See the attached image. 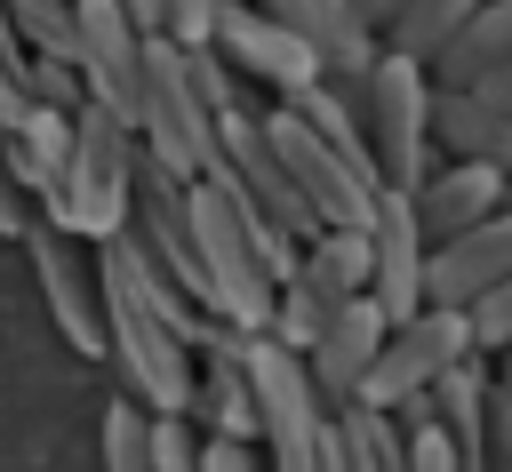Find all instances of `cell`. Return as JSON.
Listing matches in <instances>:
<instances>
[{
  "mask_svg": "<svg viewBox=\"0 0 512 472\" xmlns=\"http://www.w3.org/2000/svg\"><path fill=\"white\" fill-rule=\"evenodd\" d=\"M496 280H512V208H496L488 224L424 248V304H440V312H464Z\"/></svg>",
  "mask_w": 512,
  "mask_h": 472,
  "instance_id": "obj_12",
  "label": "cell"
},
{
  "mask_svg": "<svg viewBox=\"0 0 512 472\" xmlns=\"http://www.w3.org/2000/svg\"><path fill=\"white\" fill-rule=\"evenodd\" d=\"M472 8H480V0H408V8L384 24V40H376V48H384V56H408V64L424 72V64L464 32V16H472Z\"/></svg>",
  "mask_w": 512,
  "mask_h": 472,
  "instance_id": "obj_19",
  "label": "cell"
},
{
  "mask_svg": "<svg viewBox=\"0 0 512 472\" xmlns=\"http://www.w3.org/2000/svg\"><path fill=\"white\" fill-rule=\"evenodd\" d=\"M464 328H472V352H504L512 344V280H496L488 296L464 304Z\"/></svg>",
  "mask_w": 512,
  "mask_h": 472,
  "instance_id": "obj_24",
  "label": "cell"
},
{
  "mask_svg": "<svg viewBox=\"0 0 512 472\" xmlns=\"http://www.w3.org/2000/svg\"><path fill=\"white\" fill-rule=\"evenodd\" d=\"M496 392H512V344L496 352Z\"/></svg>",
  "mask_w": 512,
  "mask_h": 472,
  "instance_id": "obj_32",
  "label": "cell"
},
{
  "mask_svg": "<svg viewBox=\"0 0 512 472\" xmlns=\"http://www.w3.org/2000/svg\"><path fill=\"white\" fill-rule=\"evenodd\" d=\"M256 16H272L280 32H296L320 64V80H360L376 64V32L344 8V0H248Z\"/></svg>",
  "mask_w": 512,
  "mask_h": 472,
  "instance_id": "obj_14",
  "label": "cell"
},
{
  "mask_svg": "<svg viewBox=\"0 0 512 472\" xmlns=\"http://www.w3.org/2000/svg\"><path fill=\"white\" fill-rule=\"evenodd\" d=\"M208 16H216V0H160V40L168 48H208Z\"/></svg>",
  "mask_w": 512,
  "mask_h": 472,
  "instance_id": "obj_26",
  "label": "cell"
},
{
  "mask_svg": "<svg viewBox=\"0 0 512 472\" xmlns=\"http://www.w3.org/2000/svg\"><path fill=\"white\" fill-rule=\"evenodd\" d=\"M144 40L128 24L120 0H72V72H80V96L96 112H112L120 128L136 120V80H144ZM136 136V128H128Z\"/></svg>",
  "mask_w": 512,
  "mask_h": 472,
  "instance_id": "obj_7",
  "label": "cell"
},
{
  "mask_svg": "<svg viewBox=\"0 0 512 472\" xmlns=\"http://www.w3.org/2000/svg\"><path fill=\"white\" fill-rule=\"evenodd\" d=\"M472 352V328H464V312H440V304H424V312H408V320H392L384 328V344H376V360H368V376H360V392H352V408H376V416H392L400 400H416V392H432L456 360Z\"/></svg>",
  "mask_w": 512,
  "mask_h": 472,
  "instance_id": "obj_6",
  "label": "cell"
},
{
  "mask_svg": "<svg viewBox=\"0 0 512 472\" xmlns=\"http://www.w3.org/2000/svg\"><path fill=\"white\" fill-rule=\"evenodd\" d=\"M504 192H512V184H504L496 168H472V160L424 168V184L408 192V208H416V232H424V248H432V240H456V232H472V224H488L496 208H512Z\"/></svg>",
  "mask_w": 512,
  "mask_h": 472,
  "instance_id": "obj_15",
  "label": "cell"
},
{
  "mask_svg": "<svg viewBox=\"0 0 512 472\" xmlns=\"http://www.w3.org/2000/svg\"><path fill=\"white\" fill-rule=\"evenodd\" d=\"M360 240H368V304L384 312V328H392V320H408V312H424V232H416L408 192L376 184Z\"/></svg>",
  "mask_w": 512,
  "mask_h": 472,
  "instance_id": "obj_9",
  "label": "cell"
},
{
  "mask_svg": "<svg viewBox=\"0 0 512 472\" xmlns=\"http://www.w3.org/2000/svg\"><path fill=\"white\" fill-rule=\"evenodd\" d=\"M344 8H352V16H360V24L376 32V40H384V24H392V16L408 8V0H344Z\"/></svg>",
  "mask_w": 512,
  "mask_h": 472,
  "instance_id": "obj_29",
  "label": "cell"
},
{
  "mask_svg": "<svg viewBox=\"0 0 512 472\" xmlns=\"http://www.w3.org/2000/svg\"><path fill=\"white\" fill-rule=\"evenodd\" d=\"M96 440H104V472H160V464H152V416H144L128 392L104 400V432H96Z\"/></svg>",
  "mask_w": 512,
  "mask_h": 472,
  "instance_id": "obj_21",
  "label": "cell"
},
{
  "mask_svg": "<svg viewBox=\"0 0 512 472\" xmlns=\"http://www.w3.org/2000/svg\"><path fill=\"white\" fill-rule=\"evenodd\" d=\"M16 88H24V104H48V112H64V120L88 104V96H80V72H72L64 56H24Z\"/></svg>",
  "mask_w": 512,
  "mask_h": 472,
  "instance_id": "obj_23",
  "label": "cell"
},
{
  "mask_svg": "<svg viewBox=\"0 0 512 472\" xmlns=\"http://www.w3.org/2000/svg\"><path fill=\"white\" fill-rule=\"evenodd\" d=\"M24 224H32V208L8 192V176H0V240H24Z\"/></svg>",
  "mask_w": 512,
  "mask_h": 472,
  "instance_id": "obj_30",
  "label": "cell"
},
{
  "mask_svg": "<svg viewBox=\"0 0 512 472\" xmlns=\"http://www.w3.org/2000/svg\"><path fill=\"white\" fill-rule=\"evenodd\" d=\"M8 144H16L32 168H48V176H56V168H64V152H72V120H64V112H48V104H24V112H16V128H8Z\"/></svg>",
  "mask_w": 512,
  "mask_h": 472,
  "instance_id": "obj_22",
  "label": "cell"
},
{
  "mask_svg": "<svg viewBox=\"0 0 512 472\" xmlns=\"http://www.w3.org/2000/svg\"><path fill=\"white\" fill-rule=\"evenodd\" d=\"M184 232H192V264H200L208 312L224 328H240V336H264L272 328V296L296 272V240L216 176L184 184Z\"/></svg>",
  "mask_w": 512,
  "mask_h": 472,
  "instance_id": "obj_1",
  "label": "cell"
},
{
  "mask_svg": "<svg viewBox=\"0 0 512 472\" xmlns=\"http://www.w3.org/2000/svg\"><path fill=\"white\" fill-rule=\"evenodd\" d=\"M280 288H304L320 312H336V304L368 296V240H360V232L320 224L312 240H296V272H288Z\"/></svg>",
  "mask_w": 512,
  "mask_h": 472,
  "instance_id": "obj_17",
  "label": "cell"
},
{
  "mask_svg": "<svg viewBox=\"0 0 512 472\" xmlns=\"http://www.w3.org/2000/svg\"><path fill=\"white\" fill-rule=\"evenodd\" d=\"M360 136H368V160H376V184L392 192H416L424 168H432V80L408 64V56H384L368 64V104H360Z\"/></svg>",
  "mask_w": 512,
  "mask_h": 472,
  "instance_id": "obj_5",
  "label": "cell"
},
{
  "mask_svg": "<svg viewBox=\"0 0 512 472\" xmlns=\"http://www.w3.org/2000/svg\"><path fill=\"white\" fill-rule=\"evenodd\" d=\"M432 144H448V160L496 168L512 184V112L480 104L472 88H432Z\"/></svg>",
  "mask_w": 512,
  "mask_h": 472,
  "instance_id": "obj_16",
  "label": "cell"
},
{
  "mask_svg": "<svg viewBox=\"0 0 512 472\" xmlns=\"http://www.w3.org/2000/svg\"><path fill=\"white\" fill-rule=\"evenodd\" d=\"M208 48H216L224 72H248V80H264L272 96H296V88L320 80L312 48H304L296 32H280L272 16H256L248 0H216V16H208Z\"/></svg>",
  "mask_w": 512,
  "mask_h": 472,
  "instance_id": "obj_11",
  "label": "cell"
},
{
  "mask_svg": "<svg viewBox=\"0 0 512 472\" xmlns=\"http://www.w3.org/2000/svg\"><path fill=\"white\" fill-rule=\"evenodd\" d=\"M128 128H136V152L176 184H200L208 160H216V120L184 80V48H168L160 32L144 40V80H136V120Z\"/></svg>",
  "mask_w": 512,
  "mask_h": 472,
  "instance_id": "obj_4",
  "label": "cell"
},
{
  "mask_svg": "<svg viewBox=\"0 0 512 472\" xmlns=\"http://www.w3.org/2000/svg\"><path fill=\"white\" fill-rule=\"evenodd\" d=\"M240 376H248V400H256L264 472H320L336 456V416L320 408L304 360L272 336H240Z\"/></svg>",
  "mask_w": 512,
  "mask_h": 472,
  "instance_id": "obj_2",
  "label": "cell"
},
{
  "mask_svg": "<svg viewBox=\"0 0 512 472\" xmlns=\"http://www.w3.org/2000/svg\"><path fill=\"white\" fill-rule=\"evenodd\" d=\"M400 456H408V472H464L440 424H416V432H400Z\"/></svg>",
  "mask_w": 512,
  "mask_h": 472,
  "instance_id": "obj_27",
  "label": "cell"
},
{
  "mask_svg": "<svg viewBox=\"0 0 512 472\" xmlns=\"http://www.w3.org/2000/svg\"><path fill=\"white\" fill-rule=\"evenodd\" d=\"M128 192H136V136L112 112L80 104L72 112V152L56 168V208L40 224H56L64 240H88L96 248V240H112L128 224Z\"/></svg>",
  "mask_w": 512,
  "mask_h": 472,
  "instance_id": "obj_3",
  "label": "cell"
},
{
  "mask_svg": "<svg viewBox=\"0 0 512 472\" xmlns=\"http://www.w3.org/2000/svg\"><path fill=\"white\" fill-rule=\"evenodd\" d=\"M336 448H344V472H408L400 424L376 416V408H344V416H336Z\"/></svg>",
  "mask_w": 512,
  "mask_h": 472,
  "instance_id": "obj_20",
  "label": "cell"
},
{
  "mask_svg": "<svg viewBox=\"0 0 512 472\" xmlns=\"http://www.w3.org/2000/svg\"><path fill=\"white\" fill-rule=\"evenodd\" d=\"M264 128V144H272V160L288 168V184H296V200L312 208V224H336V232H360L368 224V200H376V176H360V168H344L296 112H264L256 120Z\"/></svg>",
  "mask_w": 512,
  "mask_h": 472,
  "instance_id": "obj_8",
  "label": "cell"
},
{
  "mask_svg": "<svg viewBox=\"0 0 512 472\" xmlns=\"http://www.w3.org/2000/svg\"><path fill=\"white\" fill-rule=\"evenodd\" d=\"M24 256H32V272H40V296H48V320L64 328V344L72 352H88V360H104V304H96V256L80 248V240H64L56 224H24Z\"/></svg>",
  "mask_w": 512,
  "mask_h": 472,
  "instance_id": "obj_10",
  "label": "cell"
},
{
  "mask_svg": "<svg viewBox=\"0 0 512 472\" xmlns=\"http://www.w3.org/2000/svg\"><path fill=\"white\" fill-rule=\"evenodd\" d=\"M192 472H264V448H256V440L200 432V440H192Z\"/></svg>",
  "mask_w": 512,
  "mask_h": 472,
  "instance_id": "obj_25",
  "label": "cell"
},
{
  "mask_svg": "<svg viewBox=\"0 0 512 472\" xmlns=\"http://www.w3.org/2000/svg\"><path fill=\"white\" fill-rule=\"evenodd\" d=\"M472 96H480V104H496V112H512V64H496L488 80H472Z\"/></svg>",
  "mask_w": 512,
  "mask_h": 472,
  "instance_id": "obj_31",
  "label": "cell"
},
{
  "mask_svg": "<svg viewBox=\"0 0 512 472\" xmlns=\"http://www.w3.org/2000/svg\"><path fill=\"white\" fill-rule=\"evenodd\" d=\"M376 344H384V312H376L368 296H352V304H336V312L320 320V336L304 344V376H312V392H320L328 416L352 408V392H360Z\"/></svg>",
  "mask_w": 512,
  "mask_h": 472,
  "instance_id": "obj_13",
  "label": "cell"
},
{
  "mask_svg": "<svg viewBox=\"0 0 512 472\" xmlns=\"http://www.w3.org/2000/svg\"><path fill=\"white\" fill-rule=\"evenodd\" d=\"M16 72H24V48H16V32H8V16H0V136H8V128H16V112H24Z\"/></svg>",
  "mask_w": 512,
  "mask_h": 472,
  "instance_id": "obj_28",
  "label": "cell"
},
{
  "mask_svg": "<svg viewBox=\"0 0 512 472\" xmlns=\"http://www.w3.org/2000/svg\"><path fill=\"white\" fill-rule=\"evenodd\" d=\"M496 64H512V0H480V8L464 16V32L424 64V80H432V88H472V80H488Z\"/></svg>",
  "mask_w": 512,
  "mask_h": 472,
  "instance_id": "obj_18",
  "label": "cell"
}]
</instances>
